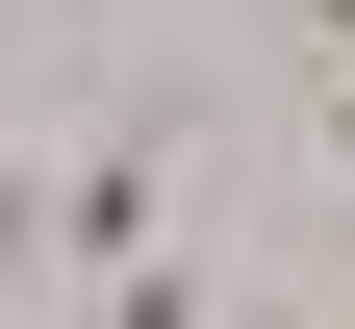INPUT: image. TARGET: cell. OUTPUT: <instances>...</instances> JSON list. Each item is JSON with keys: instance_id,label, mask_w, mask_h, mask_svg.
I'll return each mask as SVG.
<instances>
[{"instance_id": "cell-3", "label": "cell", "mask_w": 355, "mask_h": 329, "mask_svg": "<svg viewBox=\"0 0 355 329\" xmlns=\"http://www.w3.org/2000/svg\"><path fill=\"white\" fill-rule=\"evenodd\" d=\"M279 26H304V51H355V0H279Z\"/></svg>"}, {"instance_id": "cell-1", "label": "cell", "mask_w": 355, "mask_h": 329, "mask_svg": "<svg viewBox=\"0 0 355 329\" xmlns=\"http://www.w3.org/2000/svg\"><path fill=\"white\" fill-rule=\"evenodd\" d=\"M0 304H76V203H51L26 152H0Z\"/></svg>"}, {"instance_id": "cell-2", "label": "cell", "mask_w": 355, "mask_h": 329, "mask_svg": "<svg viewBox=\"0 0 355 329\" xmlns=\"http://www.w3.org/2000/svg\"><path fill=\"white\" fill-rule=\"evenodd\" d=\"M304 152H330V177H355V51H304Z\"/></svg>"}, {"instance_id": "cell-4", "label": "cell", "mask_w": 355, "mask_h": 329, "mask_svg": "<svg viewBox=\"0 0 355 329\" xmlns=\"http://www.w3.org/2000/svg\"><path fill=\"white\" fill-rule=\"evenodd\" d=\"M330 329H355V304H330Z\"/></svg>"}]
</instances>
